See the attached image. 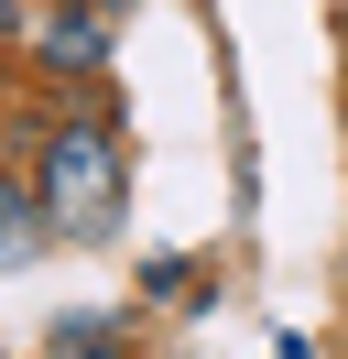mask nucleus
<instances>
[{
	"label": "nucleus",
	"instance_id": "nucleus-1",
	"mask_svg": "<svg viewBox=\"0 0 348 359\" xmlns=\"http://www.w3.org/2000/svg\"><path fill=\"white\" fill-rule=\"evenodd\" d=\"M33 196H44V229H55V240L109 229V207H120V142L87 131V120H65V131L44 142V163H33Z\"/></svg>",
	"mask_w": 348,
	"mask_h": 359
},
{
	"label": "nucleus",
	"instance_id": "nucleus-2",
	"mask_svg": "<svg viewBox=\"0 0 348 359\" xmlns=\"http://www.w3.org/2000/svg\"><path fill=\"white\" fill-rule=\"evenodd\" d=\"M44 66H55L65 76V88H76V76H98L109 66V11H87V0H65V11H55V22H44Z\"/></svg>",
	"mask_w": 348,
	"mask_h": 359
},
{
	"label": "nucleus",
	"instance_id": "nucleus-3",
	"mask_svg": "<svg viewBox=\"0 0 348 359\" xmlns=\"http://www.w3.org/2000/svg\"><path fill=\"white\" fill-rule=\"evenodd\" d=\"M44 240H55V229H44V196H33V175H0V262H33Z\"/></svg>",
	"mask_w": 348,
	"mask_h": 359
},
{
	"label": "nucleus",
	"instance_id": "nucleus-4",
	"mask_svg": "<svg viewBox=\"0 0 348 359\" xmlns=\"http://www.w3.org/2000/svg\"><path fill=\"white\" fill-rule=\"evenodd\" d=\"M44 359H130V327H120V316H55Z\"/></svg>",
	"mask_w": 348,
	"mask_h": 359
},
{
	"label": "nucleus",
	"instance_id": "nucleus-5",
	"mask_svg": "<svg viewBox=\"0 0 348 359\" xmlns=\"http://www.w3.org/2000/svg\"><path fill=\"white\" fill-rule=\"evenodd\" d=\"M0 33H11V0H0Z\"/></svg>",
	"mask_w": 348,
	"mask_h": 359
},
{
	"label": "nucleus",
	"instance_id": "nucleus-6",
	"mask_svg": "<svg viewBox=\"0 0 348 359\" xmlns=\"http://www.w3.org/2000/svg\"><path fill=\"white\" fill-rule=\"evenodd\" d=\"M87 11H120V0H87Z\"/></svg>",
	"mask_w": 348,
	"mask_h": 359
}]
</instances>
